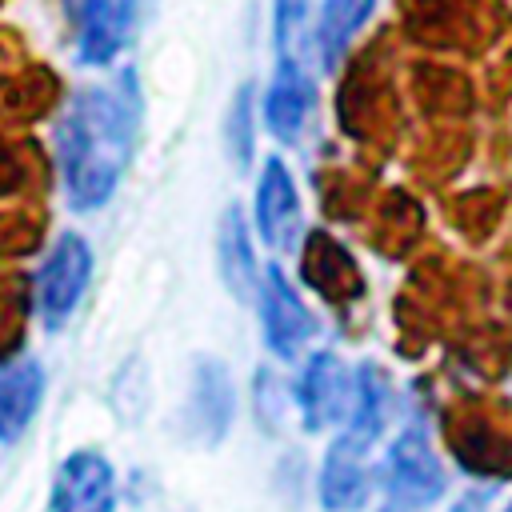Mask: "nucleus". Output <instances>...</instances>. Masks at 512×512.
Segmentation results:
<instances>
[{"mask_svg": "<svg viewBox=\"0 0 512 512\" xmlns=\"http://www.w3.org/2000/svg\"><path fill=\"white\" fill-rule=\"evenodd\" d=\"M136 144V100L104 88H84L72 96L56 128L60 172L68 200L76 208H100L132 156Z\"/></svg>", "mask_w": 512, "mask_h": 512, "instance_id": "1", "label": "nucleus"}, {"mask_svg": "<svg viewBox=\"0 0 512 512\" xmlns=\"http://www.w3.org/2000/svg\"><path fill=\"white\" fill-rule=\"evenodd\" d=\"M88 276H92L88 240L76 236V232H64L48 248L44 264L36 272V308H40L44 328H60L72 316V308L80 304V296L88 288Z\"/></svg>", "mask_w": 512, "mask_h": 512, "instance_id": "2", "label": "nucleus"}, {"mask_svg": "<svg viewBox=\"0 0 512 512\" xmlns=\"http://www.w3.org/2000/svg\"><path fill=\"white\" fill-rule=\"evenodd\" d=\"M384 488L404 504H436L444 496V468L424 436V428H404L384 456Z\"/></svg>", "mask_w": 512, "mask_h": 512, "instance_id": "3", "label": "nucleus"}, {"mask_svg": "<svg viewBox=\"0 0 512 512\" xmlns=\"http://www.w3.org/2000/svg\"><path fill=\"white\" fill-rule=\"evenodd\" d=\"M52 512H116V468L96 448H76L52 476Z\"/></svg>", "mask_w": 512, "mask_h": 512, "instance_id": "4", "label": "nucleus"}, {"mask_svg": "<svg viewBox=\"0 0 512 512\" xmlns=\"http://www.w3.org/2000/svg\"><path fill=\"white\" fill-rule=\"evenodd\" d=\"M296 400H300V416H304L308 432H320V428H332V424L344 428L348 416H352V404H356V380L348 376L340 356L316 352L308 360L304 376H300Z\"/></svg>", "mask_w": 512, "mask_h": 512, "instance_id": "5", "label": "nucleus"}, {"mask_svg": "<svg viewBox=\"0 0 512 512\" xmlns=\"http://www.w3.org/2000/svg\"><path fill=\"white\" fill-rule=\"evenodd\" d=\"M260 320H264V340H268V348L276 352V356H296L308 340H312V332H316V324H312V316H308V308L300 304V296H296V288L284 280V272L280 268H264V276H260Z\"/></svg>", "mask_w": 512, "mask_h": 512, "instance_id": "6", "label": "nucleus"}, {"mask_svg": "<svg viewBox=\"0 0 512 512\" xmlns=\"http://www.w3.org/2000/svg\"><path fill=\"white\" fill-rule=\"evenodd\" d=\"M256 224H260V236L288 252L296 244V232H300V196H296V184H292V172L284 168V160H268L260 168V184H256Z\"/></svg>", "mask_w": 512, "mask_h": 512, "instance_id": "7", "label": "nucleus"}, {"mask_svg": "<svg viewBox=\"0 0 512 512\" xmlns=\"http://www.w3.org/2000/svg\"><path fill=\"white\" fill-rule=\"evenodd\" d=\"M80 56L88 64H108L124 52L136 28L140 0H80Z\"/></svg>", "mask_w": 512, "mask_h": 512, "instance_id": "8", "label": "nucleus"}, {"mask_svg": "<svg viewBox=\"0 0 512 512\" xmlns=\"http://www.w3.org/2000/svg\"><path fill=\"white\" fill-rule=\"evenodd\" d=\"M312 108H316L312 72L292 68V64H280L276 68V80L268 84V96H264V120H268L272 136L296 144L300 132H304V124L312 120Z\"/></svg>", "mask_w": 512, "mask_h": 512, "instance_id": "9", "label": "nucleus"}, {"mask_svg": "<svg viewBox=\"0 0 512 512\" xmlns=\"http://www.w3.org/2000/svg\"><path fill=\"white\" fill-rule=\"evenodd\" d=\"M192 428L204 444H216L232 424V380L220 360H196L192 372V396H188Z\"/></svg>", "mask_w": 512, "mask_h": 512, "instance_id": "10", "label": "nucleus"}, {"mask_svg": "<svg viewBox=\"0 0 512 512\" xmlns=\"http://www.w3.org/2000/svg\"><path fill=\"white\" fill-rule=\"evenodd\" d=\"M44 396V372L36 360H8L0 364V440L16 444Z\"/></svg>", "mask_w": 512, "mask_h": 512, "instance_id": "11", "label": "nucleus"}, {"mask_svg": "<svg viewBox=\"0 0 512 512\" xmlns=\"http://www.w3.org/2000/svg\"><path fill=\"white\" fill-rule=\"evenodd\" d=\"M384 416H388V380L376 364H360L356 368V404H352V416L340 428L336 444L368 456V448L376 444V436L384 428Z\"/></svg>", "mask_w": 512, "mask_h": 512, "instance_id": "12", "label": "nucleus"}, {"mask_svg": "<svg viewBox=\"0 0 512 512\" xmlns=\"http://www.w3.org/2000/svg\"><path fill=\"white\" fill-rule=\"evenodd\" d=\"M368 496H372V476L364 468V456L332 440L320 468V504L328 512H360Z\"/></svg>", "mask_w": 512, "mask_h": 512, "instance_id": "13", "label": "nucleus"}, {"mask_svg": "<svg viewBox=\"0 0 512 512\" xmlns=\"http://www.w3.org/2000/svg\"><path fill=\"white\" fill-rule=\"evenodd\" d=\"M216 252H220V276H224L228 292L236 300L260 296V288H256V260H252V236H248V224H244L236 204L224 208V216L216 224Z\"/></svg>", "mask_w": 512, "mask_h": 512, "instance_id": "14", "label": "nucleus"}, {"mask_svg": "<svg viewBox=\"0 0 512 512\" xmlns=\"http://www.w3.org/2000/svg\"><path fill=\"white\" fill-rule=\"evenodd\" d=\"M272 44L280 64L304 68L312 64V52H320L312 32V0H276L272 4Z\"/></svg>", "mask_w": 512, "mask_h": 512, "instance_id": "15", "label": "nucleus"}, {"mask_svg": "<svg viewBox=\"0 0 512 512\" xmlns=\"http://www.w3.org/2000/svg\"><path fill=\"white\" fill-rule=\"evenodd\" d=\"M372 4L376 0H328L320 8V20H316V44H320V60L324 64H336L352 40V32L372 16Z\"/></svg>", "mask_w": 512, "mask_h": 512, "instance_id": "16", "label": "nucleus"}, {"mask_svg": "<svg viewBox=\"0 0 512 512\" xmlns=\"http://www.w3.org/2000/svg\"><path fill=\"white\" fill-rule=\"evenodd\" d=\"M228 148H232V160L244 168L252 156V88L248 84L236 92L228 112Z\"/></svg>", "mask_w": 512, "mask_h": 512, "instance_id": "17", "label": "nucleus"}, {"mask_svg": "<svg viewBox=\"0 0 512 512\" xmlns=\"http://www.w3.org/2000/svg\"><path fill=\"white\" fill-rule=\"evenodd\" d=\"M252 392H256V416H260V424H264V428H276V424H280V412H284L280 380H276V376H268V372H260Z\"/></svg>", "mask_w": 512, "mask_h": 512, "instance_id": "18", "label": "nucleus"}, {"mask_svg": "<svg viewBox=\"0 0 512 512\" xmlns=\"http://www.w3.org/2000/svg\"><path fill=\"white\" fill-rule=\"evenodd\" d=\"M452 512H488V504H484V496H476V492H464V496L452 504Z\"/></svg>", "mask_w": 512, "mask_h": 512, "instance_id": "19", "label": "nucleus"}, {"mask_svg": "<svg viewBox=\"0 0 512 512\" xmlns=\"http://www.w3.org/2000/svg\"><path fill=\"white\" fill-rule=\"evenodd\" d=\"M376 512H420V508H416V504H404V500H392V496H388V504H380Z\"/></svg>", "mask_w": 512, "mask_h": 512, "instance_id": "20", "label": "nucleus"}, {"mask_svg": "<svg viewBox=\"0 0 512 512\" xmlns=\"http://www.w3.org/2000/svg\"><path fill=\"white\" fill-rule=\"evenodd\" d=\"M504 512H512V504H508V508H504Z\"/></svg>", "mask_w": 512, "mask_h": 512, "instance_id": "21", "label": "nucleus"}, {"mask_svg": "<svg viewBox=\"0 0 512 512\" xmlns=\"http://www.w3.org/2000/svg\"><path fill=\"white\" fill-rule=\"evenodd\" d=\"M76 4H80V0H76Z\"/></svg>", "mask_w": 512, "mask_h": 512, "instance_id": "22", "label": "nucleus"}]
</instances>
